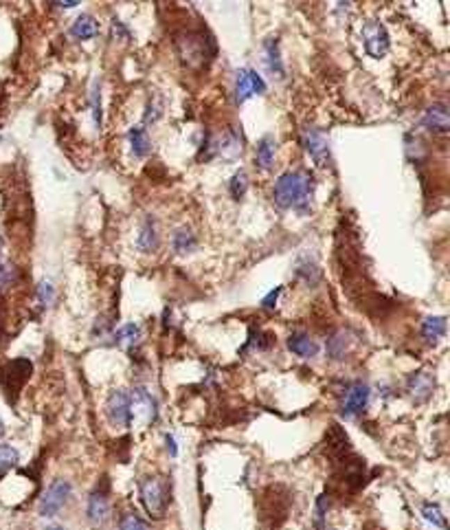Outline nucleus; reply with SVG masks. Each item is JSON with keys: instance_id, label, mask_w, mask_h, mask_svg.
I'll list each match as a JSON object with an SVG mask.
<instances>
[{"instance_id": "obj_1", "label": "nucleus", "mask_w": 450, "mask_h": 530, "mask_svg": "<svg viewBox=\"0 0 450 530\" xmlns=\"http://www.w3.org/2000/svg\"><path fill=\"white\" fill-rule=\"evenodd\" d=\"M314 180L312 174L305 170H292L284 172L273 187V201L281 209H297V212H305L312 198Z\"/></svg>"}, {"instance_id": "obj_2", "label": "nucleus", "mask_w": 450, "mask_h": 530, "mask_svg": "<svg viewBox=\"0 0 450 530\" xmlns=\"http://www.w3.org/2000/svg\"><path fill=\"white\" fill-rule=\"evenodd\" d=\"M176 51L187 66L200 68L214 55V45H211V40L204 38L202 31H185L176 36Z\"/></svg>"}, {"instance_id": "obj_3", "label": "nucleus", "mask_w": 450, "mask_h": 530, "mask_svg": "<svg viewBox=\"0 0 450 530\" xmlns=\"http://www.w3.org/2000/svg\"><path fill=\"white\" fill-rule=\"evenodd\" d=\"M140 491V501H143L145 510L152 517H163L167 510V501H170V489H167V482L161 476L145 478L138 486Z\"/></svg>"}, {"instance_id": "obj_4", "label": "nucleus", "mask_w": 450, "mask_h": 530, "mask_svg": "<svg viewBox=\"0 0 450 530\" xmlns=\"http://www.w3.org/2000/svg\"><path fill=\"white\" fill-rule=\"evenodd\" d=\"M73 497V484L68 480H55L51 482V486L45 491V495L38 501V515L40 517H55L68 501Z\"/></svg>"}, {"instance_id": "obj_5", "label": "nucleus", "mask_w": 450, "mask_h": 530, "mask_svg": "<svg viewBox=\"0 0 450 530\" xmlns=\"http://www.w3.org/2000/svg\"><path fill=\"white\" fill-rule=\"evenodd\" d=\"M362 45H364V51H367L371 58H376V60L385 58V55L389 53V47H391V38H389L387 26L383 22H378V20L364 22V26H362Z\"/></svg>"}, {"instance_id": "obj_6", "label": "nucleus", "mask_w": 450, "mask_h": 530, "mask_svg": "<svg viewBox=\"0 0 450 530\" xmlns=\"http://www.w3.org/2000/svg\"><path fill=\"white\" fill-rule=\"evenodd\" d=\"M106 414H108V421L115 427H130L134 421L130 394L123 392V389H115L106 400Z\"/></svg>"}, {"instance_id": "obj_7", "label": "nucleus", "mask_w": 450, "mask_h": 530, "mask_svg": "<svg viewBox=\"0 0 450 530\" xmlns=\"http://www.w3.org/2000/svg\"><path fill=\"white\" fill-rule=\"evenodd\" d=\"M369 398H371V389L367 383L362 381H354L345 387L343 398H341V414L345 418H354L360 412H364V407L369 405Z\"/></svg>"}, {"instance_id": "obj_8", "label": "nucleus", "mask_w": 450, "mask_h": 530, "mask_svg": "<svg viewBox=\"0 0 450 530\" xmlns=\"http://www.w3.org/2000/svg\"><path fill=\"white\" fill-rule=\"evenodd\" d=\"M262 93H266V81L262 79V75L257 71L244 68V71L237 73V79H235V102L237 104H244L252 95H262Z\"/></svg>"}, {"instance_id": "obj_9", "label": "nucleus", "mask_w": 450, "mask_h": 530, "mask_svg": "<svg viewBox=\"0 0 450 530\" xmlns=\"http://www.w3.org/2000/svg\"><path fill=\"white\" fill-rule=\"evenodd\" d=\"M303 148L319 165H328L330 161V141L328 134L319 128H305L303 130Z\"/></svg>"}, {"instance_id": "obj_10", "label": "nucleus", "mask_w": 450, "mask_h": 530, "mask_svg": "<svg viewBox=\"0 0 450 530\" xmlns=\"http://www.w3.org/2000/svg\"><path fill=\"white\" fill-rule=\"evenodd\" d=\"M31 370H33L31 361L16 359V361H11V364H7V368L3 370V376H0V381L5 383L9 394L11 392H18V389L24 385V381L31 376Z\"/></svg>"}, {"instance_id": "obj_11", "label": "nucleus", "mask_w": 450, "mask_h": 530, "mask_svg": "<svg viewBox=\"0 0 450 530\" xmlns=\"http://www.w3.org/2000/svg\"><path fill=\"white\" fill-rule=\"evenodd\" d=\"M421 125L431 132L444 134L450 128V115H448V106L446 104H433L426 108L424 117H421Z\"/></svg>"}, {"instance_id": "obj_12", "label": "nucleus", "mask_w": 450, "mask_h": 530, "mask_svg": "<svg viewBox=\"0 0 450 530\" xmlns=\"http://www.w3.org/2000/svg\"><path fill=\"white\" fill-rule=\"evenodd\" d=\"M406 389H409V394H411L417 403H424V400H428L431 394H433L435 379H433V376H431L428 372H424V370L413 372V374L409 376V381H406Z\"/></svg>"}, {"instance_id": "obj_13", "label": "nucleus", "mask_w": 450, "mask_h": 530, "mask_svg": "<svg viewBox=\"0 0 450 530\" xmlns=\"http://www.w3.org/2000/svg\"><path fill=\"white\" fill-rule=\"evenodd\" d=\"M88 522L95 526V528H102L106 526L108 517H110V504H108V497L99 491H95L90 497H88Z\"/></svg>"}, {"instance_id": "obj_14", "label": "nucleus", "mask_w": 450, "mask_h": 530, "mask_svg": "<svg viewBox=\"0 0 450 530\" xmlns=\"http://www.w3.org/2000/svg\"><path fill=\"white\" fill-rule=\"evenodd\" d=\"M288 348L301 359H312L319 354V343L305 332H292L288 337Z\"/></svg>"}, {"instance_id": "obj_15", "label": "nucleus", "mask_w": 450, "mask_h": 530, "mask_svg": "<svg viewBox=\"0 0 450 530\" xmlns=\"http://www.w3.org/2000/svg\"><path fill=\"white\" fill-rule=\"evenodd\" d=\"M159 229H156V220H154L152 216H147L143 220V225H140V233L136 238V244L138 249L143 251V254H152V251L159 249Z\"/></svg>"}, {"instance_id": "obj_16", "label": "nucleus", "mask_w": 450, "mask_h": 530, "mask_svg": "<svg viewBox=\"0 0 450 530\" xmlns=\"http://www.w3.org/2000/svg\"><path fill=\"white\" fill-rule=\"evenodd\" d=\"M275 150H277V143H275V139L271 134H266V137L259 139L257 150H255V163H257V167H259L262 172H268L271 167H273V163H275Z\"/></svg>"}, {"instance_id": "obj_17", "label": "nucleus", "mask_w": 450, "mask_h": 530, "mask_svg": "<svg viewBox=\"0 0 450 530\" xmlns=\"http://www.w3.org/2000/svg\"><path fill=\"white\" fill-rule=\"evenodd\" d=\"M128 139H130V148H132V155L138 159H145L150 152H152V141L147 137V130L143 125H132L128 130Z\"/></svg>"}, {"instance_id": "obj_18", "label": "nucleus", "mask_w": 450, "mask_h": 530, "mask_svg": "<svg viewBox=\"0 0 450 530\" xmlns=\"http://www.w3.org/2000/svg\"><path fill=\"white\" fill-rule=\"evenodd\" d=\"M70 36L77 40H93L99 36V24L88 13H81V16L70 24Z\"/></svg>"}, {"instance_id": "obj_19", "label": "nucleus", "mask_w": 450, "mask_h": 530, "mask_svg": "<svg viewBox=\"0 0 450 530\" xmlns=\"http://www.w3.org/2000/svg\"><path fill=\"white\" fill-rule=\"evenodd\" d=\"M446 334V317H426L421 322V337L426 343H437Z\"/></svg>"}, {"instance_id": "obj_20", "label": "nucleus", "mask_w": 450, "mask_h": 530, "mask_svg": "<svg viewBox=\"0 0 450 530\" xmlns=\"http://www.w3.org/2000/svg\"><path fill=\"white\" fill-rule=\"evenodd\" d=\"M349 345H351V339H349V332L345 330H339L336 334H332V339L328 341V354L336 361L345 359V354L349 352Z\"/></svg>"}, {"instance_id": "obj_21", "label": "nucleus", "mask_w": 450, "mask_h": 530, "mask_svg": "<svg viewBox=\"0 0 450 530\" xmlns=\"http://www.w3.org/2000/svg\"><path fill=\"white\" fill-rule=\"evenodd\" d=\"M172 244L176 249V254L185 256V254H191V251L195 249V244H198V240H195V235L191 233L189 227H180V229L174 231Z\"/></svg>"}, {"instance_id": "obj_22", "label": "nucleus", "mask_w": 450, "mask_h": 530, "mask_svg": "<svg viewBox=\"0 0 450 530\" xmlns=\"http://www.w3.org/2000/svg\"><path fill=\"white\" fill-rule=\"evenodd\" d=\"M264 51H266V64H268V71L277 73L279 77H284V64H281V58H279V42H277V38L266 40Z\"/></svg>"}, {"instance_id": "obj_23", "label": "nucleus", "mask_w": 450, "mask_h": 530, "mask_svg": "<svg viewBox=\"0 0 450 530\" xmlns=\"http://www.w3.org/2000/svg\"><path fill=\"white\" fill-rule=\"evenodd\" d=\"M140 339V328L136 324H125L115 334H112V343L115 345H134Z\"/></svg>"}, {"instance_id": "obj_24", "label": "nucleus", "mask_w": 450, "mask_h": 530, "mask_svg": "<svg viewBox=\"0 0 450 530\" xmlns=\"http://www.w3.org/2000/svg\"><path fill=\"white\" fill-rule=\"evenodd\" d=\"M421 515H424V520L428 522V524H433L435 528H442V530H446V517L442 515V508L437 506V504H424L421 506Z\"/></svg>"}, {"instance_id": "obj_25", "label": "nucleus", "mask_w": 450, "mask_h": 530, "mask_svg": "<svg viewBox=\"0 0 450 530\" xmlns=\"http://www.w3.org/2000/svg\"><path fill=\"white\" fill-rule=\"evenodd\" d=\"M246 189H248V176H246L244 170H240V172H237V174L231 178L229 192H231V196H233L235 201H240V198H244Z\"/></svg>"}, {"instance_id": "obj_26", "label": "nucleus", "mask_w": 450, "mask_h": 530, "mask_svg": "<svg viewBox=\"0 0 450 530\" xmlns=\"http://www.w3.org/2000/svg\"><path fill=\"white\" fill-rule=\"evenodd\" d=\"M90 106H93V121H95V128L99 130V128H102V88H99V81H95V86H93Z\"/></svg>"}, {"instance_id": "obj_27", "label": "nucleus", "mask_w": 450, "mask_h": 530, "mask_svg": "<svg viewBox=\"0 0 450 530\" xmlns=\"http://www.w3.org/2000/svg\"><path fill=\"white\" fill-rule=\"evenodd\" d=\"M18 462H20V453H18V449L9 447V444H0V471L16 467Z\"/></svg>"}, {"instance_id": "obj_28", "label": "nucleus", "mask_w": 450, "mask_h": 530, "mask_svg": "<svg viewBox=\"0 0 450 530\" xmlns=\"http://www.w3.org/2000/svg\"><path fill=\"white\" fill-rule=\"evenodd\" d=\"M119 530H150L147 524L138 517L134 513H125L123 517L119 520Z\"/></svg>"}, {"instance_id": "obj_29", "label": "nucleus", "mask_w": 450, "mask_h": 530, "mask_svg": "<svg viewBox=\"0 0 450 530\" xmlns=\"http://www.w3.org/2000/svg\"><path fill=\"white\" fill-rule=\"evenodd\" d=\"M297 273H299V275H303V277H305V282L310 284V286H314V284L319 282V275H321V273H319V267H316L314 262H312V264H310V262H307V264L299 262Z\"/></svg>"}, {"instance_id": "obj_30", "label": "nucleus", "mask_w": 450, "mask_h": 530, "mask_svg": "<svg viewBox=\"0 0 450 530\" xmlns=\"http://www.w3.org/2000/svg\"><path fill=\"white\" fill-rule=\"evenodd\" d=\"M38 299L42 306H51L55 302V288L51 282H40L38 286Z\"/></svg>"}, {"instance_id": "obj_31", "label": "nucleus", "mask_w": 450, "mask_h": 530, "mask_svg": "<svg viewBox=\"0 0 450 530\" xmlns=\"http://www.w3.org/2000/svg\"><path fill=\"white\" fill-rule=\"evenodd\" d=\"M13 280V269L9 264H0V290L7 288Z\"/></svg>"}, {"instance_id": "obj_32", "label": "nucleus", "mask_w": 450, "mask_h": 530, "mask_svg": "<svg viewBox=\"0 0 450 530\" xmlns=\"http://www.w3.org/2000/svg\"><path fill=\"white\" fill-rule=\"evenodd\" d=\"M112 36H115L117 40L119 38H123V40H130V31L128 29H125V26H123V22L121 20H112Z\"/></svg>"}, {"instance_id": "obj_33", "label": "nucleus", "mask_w": 450, "mask_h": 530, "mask_svg": "<svg viewBox=\"0 0 450 530\" xmlns=\"http://www.w3.org/2000/svg\"><path fill=\"white\" fill-rule=\"evenodd\" d=\"M281 290H284V288L277 286L275 290H271L268 295H266V297L262 299V306H264V309H273V306L277 304V299H279V295H281Z\"/></svg>"}, {"instance_id": "obj_34", "label": "nucleus", "mask_w": 450, "mask_h": 530, "mask_svg": "<svg viewBox=\"0 0 450 530\" xmlns=\"http://www.w3.org/2000/svg\"><path fill=\"white\" fill-rule=\"evenodd\" d=\"M326 508H328V506H326V497H321L319 504H316V522H314V524H316V530L323 528V520H326Z\"/></svg>"}, {"instance_id": "obj_35", "label": "nucleus", "mask_w": 450, "mask_h": 530, "mask_svg": "<svg viewBox=\"0 0 450 530\" xmlns=\"http://www.w3.org/2000/svg\"><path fill=\"white\" fill-rule=\"evenodd\" d=\"M165 442H167V451H170V455H172V458H176V455H178V447H176L174 436L167 434V436H165Z\"/></svg>"}, {"instance_id": "obj_36", "label": "nucleus", "mask_w": 450, "mask_h": 530, "mask_svg": "<svg viewBox=\"0 0 450 530\" xmlns=\"http://www.w3.org/2000/svg\"><path fill=\"white\" fill-rule=\"evenodd\" d=\"M51 5L62 7V9H73V7H77V5H79V0H64V3H51Z\"/></svg>"}, {"instance_id": "obj_37", "label": "nucleus", "mask_w": 450, "mask_h": 530, "mask_svg": "<svg viewBox=\"0 0 450 530\" xmlns=\"http://www.w3.org/2000/svg\"><path fill=\"white\" fill-rule=\"evenodd\" d=\"M45 530H64V526H58V524H51V526H47Z\"/></svg>"}, {"instance_id": "obj_38", "label": "nucleus", "mask_w": 450, "mask_h": 530, "mask_svg": "<svg viewBox=\"0 0 450 530\" xmlns=\"http://www.w3.org/2000/svg\"><path fill=\"white\" fill-rule=\"evenodd\" d=\"M5 434V423H3V418H0V436Z\"/></svg>"}, {"instance_id": "obj_39", "label": "nucleus", "mask_w": 450, "mask_h": 530, "mask_svg": "<svg viewBox=\"0 0 450 530\" xmlns=\"http://www.w3.org/2000/svg\"><path fill=\"white\" fill-rule=\"evenodd\" d=\"M0 254H3V238H0Z\"/></svg>"}]
</instances>
